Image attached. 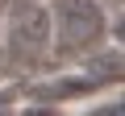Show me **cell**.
<instances>
[{
    "label": "cell",
    "mask_w": 125,
    "mask_h": 116,
    "mask_svg": "<svg viewBox=\"0 0 125 116\" xmlns=\"http://www.w3.org/2000/svg\"><path fill=\"white\" fill-rule=\"evenodd\" d=\"M79 116H121V99L113 95V99H104V104H96V108H88V112H79Z\"/></svg>",
    "instance_id": "277c9868"
},
{
    "label": "cell",
    "mask_w": 125,
    "mask_h": 116,
    "mask_svg": "<svg viewBox=\"0 0 125 116\" xmlns=\"http://www.w3.org/2000/svg\"><path fill=\"white\" fill-rule=\"evenodd\" d=\"M17 108V87H0V116H13Z\"/></svg>",
    "instance_id": "5b68a950"
},
{
    "label": "cell",
    "mask_w": 125,
    "mask_h": 116,
    "mask_svg": "<svg viewBox=\"0 0 125 116\" xmlns=\"http://www.w3.org/2000/svg\"><path fill=\"white\" fill-rule=\"evenodd\" d=\"M4 4H9V0H0V13H4Z\"/></svg>",
    "instance_id": "52a82bcc"
},
{
    "label": "cell",
    "mask_w": 125,
    "mask_h": 116,
    "mask_svg": "<svg viewBox=\"0 0 125 116\" xmlns=\"http://www.w3.org/2000/svg\"><path fill=\"white\" fill-rule=\"evenodd\" d=\"M13 116H67L58 104H46V99H33V104H25V108H13Z\"/></svg>",
    "instance_id": "3957f363"
},
{
    "label": "cell",
    "mask_w": 125,
    "mask_h": 116,
    "mask_svg": "<svg viewBox=\"0 0 125 116\" xmlns=\"http://www.w3.org/2000/svg\"><path fill=\"white\" fill-rule=\"evenodd\" d=\"M50 58L58 62H79L108 37V17L100 0H50Z\"/></svg>",
    "instance_id": "7a4b0ae2"
},
{
    "label": "cell",
    "mask_w": 125,
    "mask_h": 116,
    "mask_svg": "<svg viewBox=\"0 0 125 116\" xmlns=\"http://www.w3.org/2000/svg\"><path fill=\"white\" fill-rule=\"evenodd\" d=\"M0 29H4V50H0L4 66H13L17 75H38L50 62L46 4H38V0H9L4 13H0Z\"/></svg>",
    "instance_id": "6da1fadb"
},
{
    "label": "cell",
    "mask_w": 125,
    "mask_h": 116,
    "mask_svg": "<svg viewBox=\"0 0 125 116\" xmlns=\"http://www.w3.org/2000/svg\"><path fill=\"white\" fill-rule=\"evenodd\" d=\"M0 50H4V29H0Z\"/></svg>",
    "instance_id": "8992f818"
}]
</instances>
